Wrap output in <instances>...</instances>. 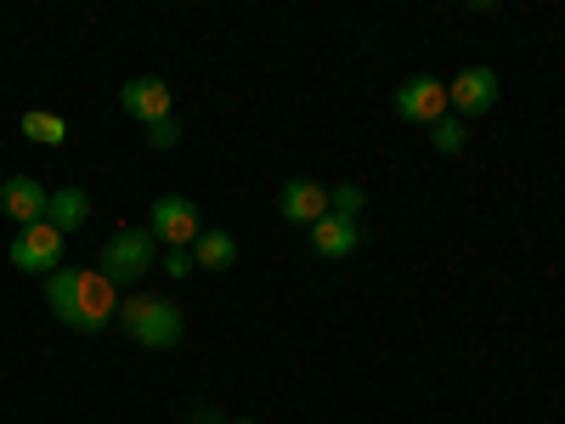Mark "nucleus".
<instances>
[{"mask_svg":"<svg viewBox=\"0 0 565 424\" xmlns=\"http://www.w3.org/2000/svg\"><path fill=\"white\" fill-rule=\"evenodd\" d=\"M45 306L57 311L63 328H74V335H103L108 322H119V289L97 272L85 266H57L52 277H45Z\"/></svg>","mask_w":565,"mask_h":424,"instance_id":"obj_1","label":"nucleus"},{"mask_svg":"<svg viewBox=\"0 0 565 424\" xmlns=\"http://www.w3.org/2000/svg\"><path fill=\"white\" fill-rule=\"evenodd\" d=\"M119 322H125V335H130L136 346H148V351H170V346L181 340V328H186L181 306H175V300H159V295H130V300H119Z\"/></svg>","mask_w":565,"mask_h":424,"instance_id":"obj_2","label":"nucleus"},{"mask_svg":"<svg viewBox=\"0 0 565 424\" xmlns=\"http://www.w3.org/2000/svg\"><path fill=\"white\" fill-rule=\"evenodd\" d=\"M153 261H159V239H153V232L148 226H119L108 239V250H103V277L114 283V289H125V283L148 277Z\"/></svg>","mask_w":565,"mask_h":424,"instance_id":"obj_3","label":"nucleus"},{"mask_svg":"<svg viewBox=\"0 0 565 424\" xmlns=\"http://www.w3.org/2000/svg\"><path fill=\"white\" fill-rule=\"evenodd\" d=\"M148 232H153L159 244H170V250H193V244H199V232H204L199 204H193V199H181V193H164V199L153 204V215H148Z\"/></svg>","mask_w":565,"mask_h":424,"instance_id":"obj_4","label":"nucleus"},{"mask_svg":"<svg viewBox=\"0 0 565 424\" xmlns=\"http://www.w3.org/2000/svg\"><path fill=\"white\" fill-rule=\"evenodd\" d=\"M447 114H452V103H447V85H441V80L413 74V80L396 85V119H407V125H436V119H447Z\"/></svg>","mask_w":565,"mask_h":424,"instance_id":"obj_5","label":"nucleus"},{"mask_svg":"<svg viewBox=\"0 0 565 424\" xmlns=\"http://www.w3.org/2000/svg\"><path fill=\"white\" fill-rule=\"evenodd\" d=\"M12 266L18 272H45L52 277L63 266V232L52 221H40V226H23L18 239H12Z\"/></svg>","mask_w":565,"mask_h":424,"instance_id":"obj_6","label":"nucleus"},{"mask_svg":"<svg viewBox=\"0 0 565 424\" xmlns=\"http://www.w3.org/2000/svg\"><path fill=\"white\" fill-rule=\"evenodd\" d=\"M498 91H503L498 68H463V74L447 85V103H452L458 119H476V114H492V108H498Z\"/></svg>","mask_w":565,"mask_h":424,"instance_id":"obj_7","label":"nucleus"},{"mask_svg":"<svg viewBox=\"0 0 565 424\" xmlns=\"http://www.w3.org/2000/svg\"><path fill=\"white\" fill-rule=\"evenodd\" d=\"M119 108L148 130V125H159V119H170V85L164 80H153V74H136V80H125L119 85Z\"/></svg>","mask_w":565,"mask_h":424,"instance_id":"obj_8","label":"nucleus"},{"mask_svg":"<svg viewBox=\"0 0 565 424\" xmlns=\"http://www.w3.org/2000/svg\"><path fill=\"white\" fill-rule=\"evenodd\" d=\"M45 204H52V193L34 181V176H12L0 181V210H7L18 226H40L45 221Z\"/></svg>","mask_w":565,"mask_h":424,"instance_id":"obj_9","label":"nucleus"},{"mask_svg":"<svg viewBox=\"0 0 565 424\" xmlns=\"http://www.w3.org/2000/svg\"><path fill=\"white\" fill-rule=\"evenodd\" d=\"M277 210L282 221H295V226H317L328 215V187L322 181H282V193H277Z\"/></svg>","mask_w":565,"mask_h":424,"instance_id":"obj_10","label":"nucleus"},{"mask_svg":"<svg viewBox=\"0 0 565 424\" xmlns=\"http://www.w3.org/2000/svg\"><path fill=\"white\" fill-rule=\"evenodd\" d=\"M356 244H362V221L322 215V221L311 226V250H317L322 261H345V255H356Z\"/></svg>","mask_w":565,"mask_h":424,"instance_id":"obj_11","label":"nucleus"},{"mask_svg":"<svg viewBox=\"0 0 565 424\" xmlns=\"http://www.w3.org/2000/svg\"><path fill=\"white\" fill-rule=\"evenodd\" d=\"M45 221H52V226L63 232V239H68L74 226H85V221H90V193H85V187H57L52 204H45Z\"/></svg>","mask_w":565,"mask_h":424,"instance_id":"obj_12","label":"nucleus"},{"mask_svg":"<svg viewBox=\"0 0 565 424\" xmlns=\"http://www.w3.org/2000/svg\"><path fill=\"white\" fill-rule=\"evenodd\" d=\"M193 261H199V272H226L232 261H238V239H232V232L204 226L199 244H193Z\"/></svg>","mask_w":565,"mask_h":424,"instance_id":"obj_13","label":"nucleus"},{"mask_svg":"<svg viewBox=\"0 0 565 424\" xmlns=\"http://www.w3.org/2000/svg\"><path fill=\"white\" fill-rule=\"evenodd\" d=\"M23 136L40 141V148H63V141H68V125H63V114L29 108V114H23Z\"/></svg>","mask_w":565,"mask_h":424,"instance_id":"obj_14","label":"nucleus"},{"mask_svg":"<svg viewBox=\"0 0 565 424\" xmlns=\"http://www.w3.org/2000/svg\"><path fill=\"white\" fill-rule=\"evenodd\" d=\"M362 204H367L362 187H351V181L328 187V215H345V221H356V215H362Z\"/></svg>","mask_w":565,"mask_h":424,"instance_id":"obj_15","label":"nucleus"},{"mask_svg":"<svg viewBox=\"0 0 565 424\" xmlns=\"http://www.w3.org/2000/svg\"><path fill=\"white\" fill-rule=\"evenodd\" d=\"M430 141H436L441 153H463V119H458V114L436 119V125H430Z\"/></svg>","mask_w":565,"mask_h":424,"instance_id":"obj_16","label":"nucleus"},{"mask_svg":"<svg viewBox=\"0 0 565 424\" xmlns=\"http://www.w3.org/2000/svg\"><path fill=\"white\" fill-rule=\"evenodd\" d=\"M175 141H181V125H175V114L170 119H159V125H148V148H175Z\"/></svg>","mask_w":565,"mask_h":424,"instance_id":"obj_17","label":"nucleus"},{"mask_svg":"<svg viewBox=\"0 0 565 424\" xmlns=\"http://www.w3.org/2000/svg\"><path fill=\"white\" fill-rule=\"evenodd\" d=\"M193 272H199L193 250H164V277H193Z\"/></svg>","mask_w":565,"mask_h":424,"instance_id":"obj_18","label":"nucleus"},{"mask_svg":"<svg viewBox=\"0 0 565 424\" xmlns=\"http://www.w3.org/2000/svg\"><path fill=\"white\" fill-rule=\"evenodd\" d=\"M193 424H221V413H215V407H199V413H193Z\"/></svg>","mask_w":565,"mask_h":424,"instance_id":"obj_19","label":"nucleus"},{"mask_svg":"<svg viewBox=\"0 0 565 424\" xmlns=\"http://www.w3.org/2000/svg\"><path fill=\"white\" fill-rule=\"evenodd\" d=\"M232 424H255V418H232Z\"/></svg>","mask_w":565,"mask_h":424,"instance_id":"obj_20","label":"nucleus"}]
</instances>
